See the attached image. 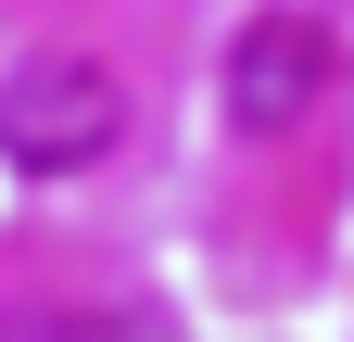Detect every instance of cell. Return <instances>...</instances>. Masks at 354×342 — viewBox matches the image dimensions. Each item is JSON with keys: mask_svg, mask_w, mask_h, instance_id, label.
Listing matches in <instances>:
<instances>
[{"mask_svg": "<svg viewBox=\"0 0 354 342\" xmlns=\"http://www.w3.org/2000/svg\"><path fill=\"white\" fill-rule=\"evenodd\" d=\"M114 76L102 64H26V76H0V165H26V178H64V165L88 152H114Z\"/></svg>", "mask_w": 354, "mask_h": 342, "instance_id": "obj_1", "label": "cell"}, {"mask_svg": "<svg viewBox=\"0 0 354 342\" xmlns=\"http://www.w3.org/2000/svg\"><path fill=\"white\" fill-rule=\"evenodd\" d=\"M329 26H304V13H253L241 26V51H228V114L253 127V140H279V127H304L317 114V89H329Z\"/></svg>", "mask_w": 354, "mask_h": 342, "instance_id": "obj_2", "label": "cell"}]
</instances>
